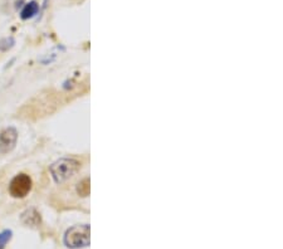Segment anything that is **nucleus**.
<instances>
[{
	"mask_svg": "<svg viewBox=\"0 0 283 249\" xmlns=\"http://www.w3.org/2000/svg\"><path fill=\"white\" fill-rule=\"evenodd\" d=\"M81 164L76 159H70V157H63V159L57 160L56 163L49 166V173L57 184L65 182L77 173Z\"/></svg>",
	"mask_w": 283,
	"mask_h": 249,
	"instance_id": "f257e3e1",
	"label": "nucleus"
},
{
	"mask_svg": "<svg viewBox=\"0 0 283 249\" xmlns=\"http://www.w3.org/2000/svg\"><path fill=\"white\" fill-rule=\"evenodd\" d=\"M90 225L87 224H81V225H73L72 228L65 233L66 247L71 249H79L90 246Z\"/></svg>",
	"mask_w": 283,
	"mask_h": 249,
	"instance_id": "f03ea898",
	"label": "nucleus"
},
{
	"mask_svg": "<svg viewBox=\"0 0 283 249\" xmlns=\"http://www.w3.org/2000/svg\"><path fill=\"white\" fill-rule=\"evenodd\" d=\"M32 190V179L27 174H19L9 184V193L13 198H24Z\"/></svg>",
	"mask_w": 283,
	"mask_h": 249,
	"instance_id": "7ed1b4c3",
	"label": "nucleus"
},
{
	"mask_svg": "<svg viewBox=\"0 0 283 249\" xmlns=\"http://www.w3.org/2000/svg\"><path fill=\"white\" fill-rule=\"evenodd\" d=\"M18 132L14 127H6L0 132V152L8 154L17 145Z\"/></svg>",
	"mask_w": 283,
	"mask_h": 249,
	"instance_id": "20e7f679",
	"label": "nucleus"
},
{
	"mask_svg": "<svg viewBox=\"0 0 283 249\" xmlns=\"http://www.w3.org/2000/svg\"><path fill=\"white\" fill-rule=\"evenodd\" d=\"M38 11H39V5H38L36 1L33 0V1H29V3H27L26 5H24V8L20 11V18H22L23 20L32 19V18L38 14Z\"/></svg>",
	"mask_w": 283,
	"mask_h": 249,
	"instance_id": "39448f33",
	"label": "nucleus"
},
{
	"mask_svg": "<svg viewBox=\"0 0 283 249\" xmlns=\"http://www.w3.org/2000/svg\"><path fill=\"white\" fill-rule=\"evenodd\" d=\"M22 220L27 225H38L40 223V215L35 209H29L23 213Z\"/></svg>",
	"mask_w": 283,
	"mask_h": 249,
	"instance_id": "423d86ee",
	"label": "nucleus"
},
{
	"mask_svg": "<svg viewBox=\"0 0 283 249\" xmlns=\"http://www.w3.org/2000/svg\"><path fill=\"white\" fill-rule=\"evenodd\" d=\"M77 193H78L81 196L90 195V179H88V178L83 179L78 185H77Z\"/></svg>",
	"mask_w": 283,
	"mask_h": 249,
	"instance_id": "0eeeda50",
	"label": "nucleus"
},
{
	"mask_svg": "<svg viewBox=\"0 0 283 249\" xmlns=\"http://www.w3.org/2000/svg\"><path fill=\"white\" fill-rule=\"evenodd\" d=\"M11 230H4V232L0 233V249H4L5 246L8 244V242L11 239Z\"/></svg>",
	"mask_w": 283,
	"mask_h": 249,
	"instance_id": "6e6552de",
	"label": "nucleus"
},
{
	"mask_svg": "<svg viewBox=\"0 0 283 249\" xmlns=\"http://www.w3.org/2000/svg\"><path fill=\"white\" fill-rule=\"evenodd\" d=\"M13 45H14V39H13V38H4V39H0V51L1 52L8 51V49H10Z\"/></svg>",
	"mask_w": 283,
	"mask_h": 249,
	"instance_id": "1a4fd4ad",
	"label": "nucleus"
}]
</instances>
